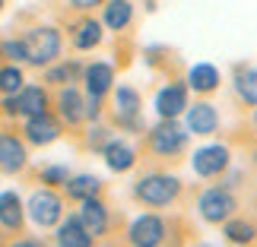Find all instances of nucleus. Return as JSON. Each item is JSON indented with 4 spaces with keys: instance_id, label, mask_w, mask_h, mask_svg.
<instances>
[{
    "instance_id": "f257e3e1",
    "label": "nucleus",
    "mask_w": 257,
    "mask_h": 247,
    "mask_svg": "<svg viewBox=\"0 0 257 247\" xmlns=\"http://www.w3.org/2000/svg\"><path fill=\"white\" fill-rule=\"evenodd\" d=\"M187 234H191V228L184 225L181 215L146 212L131 222L124 244L127 247H184Z\"/></svg>"
},
{
    "instance_id": "f03ea898",
    "label": "nucleus",
    "mask_w": 257,
    "mask_h": 247,
    "mask_svg": "<svg viewBox=\"0 0 257 247\" xmlns=\"http://www.w3.org/2000/svg\"><path fill=\"white\" fill-rule=\"evenodd\" d=\"M181 190L184 184L169 171H146L131 184V196L146 209H169L181 200Z\"/></svg>"
},
{
    "instance_id": "7ed1b4c3",
    "label": "nucleus",
    "mask_w": 257,
    "mask_h": 247,
    "mask_svg": "<svg viewBox=\"0 0 257 247\" xmlns=\"http://www.w3.org/2000/svg\"><path fill=\"white\" fill-rule=\"evenodd\" d=\"M143 149L146 155H153V162H178L187 152V130L178 124V117H162L146 133Z\"/></svg>"
},
{
    "instance_id": "20e7f679",
    "label": "nucleus",
    "mask_w": 257,
    "mask_h": 247,
    "mask_svg": "<svg viewBox=\"0 0 257 247\" xmlns=\"http://www.w3.org/2000/svg\"><path fill=\"white\" fill-rule=\"evenodd\" d=\"M23 51H26V64H32V67H48V64H54L57 57H61V32L51 26H38L32 29V32H26L23 38Z\"/></svg>"
},
{
    "instance_id": "39448f33",
    "label": "nucleus",
    "mask_w": 257,
    "mask_h": 247,
    "mask_svg": "<svg viewBox=\"0 0 257 247\" xmlns=\"http://www.w3.org/2000/svg\"><path fill=\"white\" fill-rule=\"evenodd\" d=\"M111 121L124 130H143V98L134 86H117L111 89Z\"/></svg>"
},
{
    "instance_id": "423d86ee",
    "label": "nucleus",
    "mask_w": 257,
    "mask_h": 247,
    "mask_svg": "<svg viewBox=\"0 0 257 247\" xmlns=\"http://www.w3.org/2000/svg\"><path fill=\"white\" fill-rule=\"evenodd\" d=\"M197 212H200V219L206 225H222L225 219H232L238 212V196L225 190V187H210L197 200Z\"/></svg>"
},
{
    "instance_id": "0eeeda50",
    "label": "nucleus",
    "mask_w": 257,
    "mask_h": 247,
    "mask_svg": "<svg viewBox=\"0 0 257 247\" xmlns=\"http://www.w3.org/2000/svg\"><path fill=\"white\" fill-rule=\"evenodd\" d=\"M29 215L38 228H54L64 219V200L54 190H35L29 196Z\"/></svg>"
},
{
    "instance_id": "6e6552de",
    "label": "nucleus",
    "mask_w": 257,
    "mask_h": 247,
    "mask_svg": "<svg viewBox=\"0 0 257 247\" xmlns=\"http://www.w3.org/2000/svg\"><path fill=\"white\" fill-rule=\"evenodd\" d=\"M48 105H51V98H48V89H42V86H23L16 95L4 98V111L10 117L13 114H26V117L42 114V111H48Z\"/></svg>"
},
{
    "instance_id": "1a4fd4ad",
    "label": "nucleus",
    "mask_w": 257,
    "mask_h": 247,
    "mask_svg": "<svg viewBox=\"0 0 257 247\" xmlns=\"http://www.w3.org/2000/svg\"><path fill=\"white\" fill-rule=\"evenodd\" d=\"M76 219H80V225L92 234V238H105L108 231H111V225H114V215L111 209L102 203V196H89V200L80 203V212H76Z\"/></svg>"
},
{
    "instance_id": "9d476101",
    "label": "nucleus",
    "mask_w": 257,
    "mask_h": 247,
    "mask_svg": "<svg viewBox=\"0 0 257 247\" xmlns=\"http://www.w3.org/2000/svg\"><path fill=\"white\" fill-rule=\"evenodd\" d=\"M194 174L197 177H222L225 171L232 168V152H229V146H203V149H197L194 152Z\"/></svg>"
},
{
    "instance_id": "9b49d317",
    "label": "nucleus",
    "mask_w": 257,
    "mask_h": 247,
    "mask_svg": "<svg viewBox=\"0 0 257 247\" xmlns=\"http://www.w3.org/2000/svg\"><path fill=\"white\" fill-rule=\"evenodd\" d=\"M184 130L194 136H213L219 130V111L210 102H197L184 108Z\"/></svg>"
},
{
    "instance_id": "f8f14e48",
    "label": "nucleus",
    "mask_w": 257,
    "mask_h": 247,
    "mask_svg": "<svg viewBox=\"0 0 257 247\" xmlns=\"http://www.w3.org/2000/svg\"><path fill=\"white\" fill-rule=\"evenodd\" d=\"M57 117L67 127L86 124V98L76 86H61V92H57Z\"/></svg>"
},
{
    "instance_id": "ddd939ff",
    "label": "nucleus",
    "mask_w": 257,
    "mask_h": 247,
    "mask_svg": "<svg viewBox=\"0 0 257 247\" xmlns=\"http://www.w3.org/2000/svg\"><path fill=\"white\" fill-rule=\"evenodd\" d=\"M61 133H64L61 117H54L51 111L32 114V117L26 121V140L32 143V146H48V143H54Z\"/></svg>"
},
{
    "instance_id": "4468645a",
    "label": "nucleus",
    "mask_w": 257,
    "mask_h": 247,
    "mask_svg": "<svg viewBox=\"0 0 257 247\" xmlns=\"http://www.w3.org/2000/svg\"><path fill=\"white\" fill-rule=\"evenodd\" d=\"M187 83H169L165 89H159V95H156V111L159 117H178L184 114V108L191 105L187 102Z\"/></svg>"
},
{
    "instance_id": "2eb2a0df",
    "label": "nucleus",
    "mask_w": 257,
    "mask_h": 247,
    "mask_svg": "<svg viewBox=\"0 0 257 247\" xmlns=\"http://www.w3.org/2000/svg\"><path fill=\"white\" fill-rule=\"evenodd\" d=\"M26 162H29V152H26V146L19 143V136L0 133V171L16 174V171L26 168Z\"/></svg>"
},
{
    "instance_id": "dca6fc26",
    "label": "nucleus",
    "mask_w": 257,
    "mask_h": 247,
    "mask_svg": "<svg viewBox=\"0 0 257 247\" xmlns=\"http://www.w3.org/2000/svg\"><path fill=\"white\" fill-rule=\"evenodd\" d=\"M102 155H105V165L111 168L114 174H127V171L137 168V149L124 140H108Z\"/></svg>"
},
{
    "instance_id": "f3484780",
    "label": "nucleus",
    "mask_w": 257,
    "mask_h": 247,
    "mask_svg": "<svg viewBox=\"0 0 257 247\" xmlns=\"http://www.w3.org/2000/svg\"><path fill=\"white\" fill-rule=\"evenodd\" d=\"M222 234L232 247H254L257 244V225L251 219H244V215H238V212L222 222Z\"/></svg>"
},
{
    "instance_id": "a211bd4d",
    "label": "nucleus",
    "mask_w": 257,
    "mask_h": 247,
    "mask_svg": "<svg viewBox=\"0 0 257 247\" xmlns=\"http://www.w3.org/2000/svg\"><path fill=\"white\" fill-rule=\"evenodd\" d=\"M102 26L111 32H127L134 26V4L131 0H105L102 4Z\"/></svg>"
},
{
    "instance_id": "6ab92c4d",
    "label": "nucleus",
    "mask_w": 257,
    "mask_h": 247,
    "mask_svg": "<svg viewBox=\"0 0 257 247\" xmlns=\"http://www.w3.org/2000/svg\"><path fill=\"white\" fill-rule=\"evenodd\" d=\"M70 42L76 51H92V48L102 45V23H98L95 16H83L80 23L73 26V35Z\"/></svg>"
},
{
    "instance_id": "aec40b11",
    "label": "nucleus",
    "mask_w": 257,
    "mask_h": 247,
    "mask_svg": "<svg viewBox=\"0 0 257 247\" xmlns=\"http://www.w3.org/2000/svg\"><path fill=\"white\" fill-rule=\"evenodd\" d=\"M219 70L213 64H194L187 70V89H194L197 95H213L219 89Z\"/></svg>"
},
{
    "instance_id": "412c9836",
    "label": "nucleus",
    "mask_w": 257,
    "mask_h": 247,
    "mask_svg": "<svg viewBox=\"0 0 257 247\" xmlns=\"http://www.w3.org/2000/svg\"><path fill=\"white\" fill-rule=\"evenodd\" d=\"M102 190H105V184L95 174H76V177H67L64 181L67 200H76V203L89 200V196H102Z\"/></svg>"
},
{
    "instance_id": "4be33fe9",
    "label": "nucleus",
    "mask_w": 257,
    "mask_h": 247,
    "mask_svg": "<svg viewBox=\"0 0 257 247\" xmlns=\"http://www.w3.org/2000/svg\"><path fill=\"white\" fill-rule=\"evenodd\" d=\"M57 247H95V238L89 234L76 215H67V222H57Z\"/></svg>"
},
{
    "instance_id": "5701e85b",
    "label": "nucleus",
    "mask_w": 257,
    "mask_h": 247,
    "mask_svg": "<svg viewBox=\"0 0 257 247\" xmlns=\"http://www.w3.org/2000/svg\"><path fill=\"white\" fill-rule=\"evenodd\" d=\"M232 89H235V95H238V102L257 105V67H235Z\"/></svg>"
},
{
    "instance_id": "b1692460",
    "label": "nucleus",
    "mask_w": 257,
    "mask_h": 247,
    "mask_svg": "<svg viewBox=\"0 0 257 247\" xmlns=\"http://www.w3.org/2000/svg\"><path fill=\"white\" fill-rule=\"evenodd\" d=\"M23 203H19V196L13 190L0 193V225H4L7 231H23Z\"/></svg>"
},
{
    "instance_id": "393cba45",
    "label": "nucleus",
    "mask_w": 257,
    "mask_h": 247,
    "mask_svg": "<svg viewBox=\"0 0 257 247\" xmlns=\"http://www.w3.org/2000/svg\"><path fill=\"white\" fill-rule=\"evenodd\" d=\"M80 76H83V64L70 61V64H57V67H51V70L45 73V83H51V86H73Z\"/></svg>"
},
{
    "instance_id": "a878e982",
    "label": "nucleus",
    "mask_w": 257,
    "mask_h": 247,
    "mask_svg": "<svg viewBox=\"0 0 257 247\" xmlns=\"http://www.w3.org/2000/svg\"><path fill=\"white\" fill-rule=\"evenodd\" d=\"M19 89H23V73H19V67H0V92L16 95Z\"/></svg>"
},
{
    "instance_id": "bb28decb",
    "label": "nucleus",
    "mask_w": 257,
    "mask_h": 247,
    "mask_svg": "<svg viewBox=\"0 0 257 247\" xmlns=\"http://www.w3.org/2000/svg\"><path fill=\"white\" fill-rule=\"evenodd\" d=\"M70 177L67 171V165H45L42 171H38V181L48 184V187H64V181Z\"/></svg>"
},
{
    "instance_id": "cd10ccee",
    "label": "nucleus",
    "mask_w": 257,
    "mask_h": 247,
    "mask_svg": "<svg viewBox=\"0 0 257 247\" xmlns=\"http://www.w3.org/2000/svg\"><path fill=\"white\" fill-rule=\"evenodd\" d=\"M111 140V130L108 127H89V133H86V149H92V152H102L105 149V143Z\"/></svg>"
},
{
    "instance_id": "c85d7f7f",
    "label": "nucleus",
    "mask_w": 257,
    "mask_h": 247,
    "mask_svg": "<svg viewBox=\"0 0 257 247\" xmlns=\"http://www.w3.org/2000/svg\"><path fill=\"white\" fill-rule=\"evenodd\" d=\"M0 54H4V57H10V61H26L23 42H7V45H0Z\"/></svg>"
},
{
    "instance_id": "c756f323",
    "label": "nucleus",
    "mask_w": 257,
    "mask_h": 247,
    "mask_svg": "<svg viewBox=\"0 0 257 247\" xmlns=\"http://www.w3.org/2000/svg\"><path fill=\"white\" fill-rule=\"evenodd\" d=\"M67 4H70L73 10H80V13H89L92 7H102L105 0H67Z\"/></svg>"
},
{
    "instance_id": "7c9ffc66",
    "label": "nucleus",
    "mask_w": 257,
    "mask_h": 247,
    "mask_svg": "<svg viewBox=\"0 0 257 247\" xmlns=\"http://www.w3.org/2000/svg\"><path fill=\"white\" fill-rule=\"evenodd\" d=\"M10 247H48V244L38 241V238H19V241H13Z\"/></svg>"
},
{
    "instance_id": "2f4dec72",
    "label": "nucleus",
    "mask_w": 257,
    "mask_h": 247,
    "mask_svg": "<svg viewBox=\"0 0 257 247\" xmlns=\"http://www.w3.org/2000/svg\"><path fill=\"white\" fill-rule=\"evenodd\" d=\"M105 247H121V244H105ZM124 247H127V244H124Z\"/></svg>"
},
{
    "instance_id": "473e14b6",
    "label": "nucleus",
    "mask_w": 257,
    "mask_h": 247,
    "mask_svg": "<svg viewBox=\"0 0 257 247\" xmlns=\"http://www.w3.org/2000/svg\"><path fill=\"white\" fill-rule=\"evenodd\" d=\"M194 247H210V244H194Z\"/></svg>"
},
{
    "instance_id": "72a5a7b5",
    "label": "nucleus",
    "mask_w": 257,
    "mask_h": 247,
    "mask_svg": "<svg viewBox=\"0 0 257 247\" xmlns=\"http://www.w3.org/2000/svg\"><path fill=\"white\" fill-rule=\"evenodd\" d=\"M254 124H257V111H254Z\"/></svg>"
},
{
    "instance_id": "f704fd0d",
    "label": "nucleus",
    "mask_w": 257,
    "mask_h": 247,
    "mask_svg": "<svg viewBox=\"0 0 257 247\" xmlns=\"http://www.w3.org/2000/svg\"><path fill=\"white\" fill-rule=\"evenodd\" d=\"M0 10H4V0H0Z\"/></svg>"
},
{
    "instance_id": "c9c22d12",
    "label": "nucleus",
    "mask_w": 257,
    "mask_h": 247,
    "mask_svg": "<svg viewBox=\"0 0 257 247\" xmlns=\"http://www.w3.org/2000/svg\"><path fill=\"white\" fill-rule=\"evenodd\" d=\"M254 225H257V222H254Z\"/></svg>"
}]
</instances>
